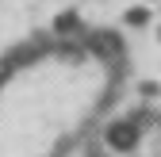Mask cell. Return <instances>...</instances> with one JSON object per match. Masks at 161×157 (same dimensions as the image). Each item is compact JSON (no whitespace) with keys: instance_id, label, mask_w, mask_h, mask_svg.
I'll return each instance as SVG.
<instances>
[{"instance_id":"obj_1","label":"cell","mask_w":161,"mask_h":157,"mask_svg":"<svg viewBox=\"0 0 161 157\" xmlns=\"http://www.w3.org/2000/svg\"><path fill=\"white\" fill-rule=\"evenodd\" d=\"M42 65L46 69L31 73L0 111L4 146H15L19 153H35L46 142L62 138L96 96V81L88 77V69H73V62L65 57Z\"/></svg>"}]
</instances>
